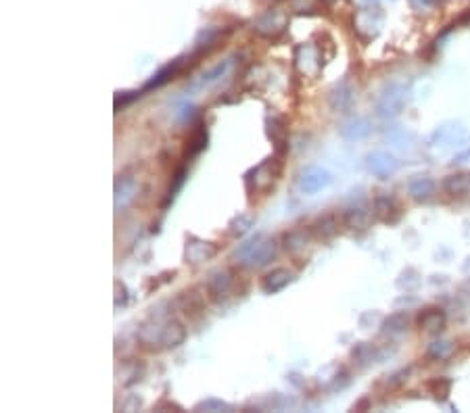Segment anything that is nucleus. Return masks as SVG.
<instances>
[{"mask_svg":"<svg viewBox=\"0 0 470 413\" xmlns=\"http://www.w3.org/2000/svg\"><path fill=\"white\" fill-rule=\"evenodd\" d=\"M215 255H218V247H215V245L205 242V240L191 238V242L186 245L184 259H186V263L199 265V263H203V261H209V259L215 257Z\"/></svg>","mask_w":470,"mask_h":413,"instance_id":"1","label":"nucleus"},{"mask_svg":"<svg viewBox=\"0 0 470 413\" xmlns=\"http://www.w3.org/2000/svg\"><path fill=\"white\" fill-rule=\"evenodd\" d=\"M291 282H293V273L289 269H285V267H278V269H274V271H270L266 275L261 288H263V292L274 295V292H280L282 288H287Z\"/></svg>","mask_w":470,"mask_h":413,"instance_id":"2","label":"nucleus"},{"mask_svg":"<svg viewBox=\"0 0 470 413\" xmlns=\"http://www.w3.org/2000/svg\"><path fill=\"white\" fill-rule=\"evenodd\" d=\"M368 169L374 175L387 177L397 171V161L387 153H372V155H368Z\"/></svg>","mask_w":470,"mask_h":413,"instance_id":"3","label":"nucleus"},{"mask_svg":"<svg viewBox=\"0 0 470 413\" xmlns=\"http://www.w3.org/2000/svg\"><path fill=\"white\" fill-rule=\"evenodd\" d=\"M230 290H232V278H230L228 271L213 273L211 278H209V282H207V292H209L211 301H215V303H220L222 299H226Z\"/></svg>","mask_w":470,"mask_h":413,"instance_id":"4","label":"nucleus"},{"mask_svg":"<svg viewBox=\"0 0 470 413\" xmlns=\"http://www.w3.org/2000/svg\"><path fill=\"white\" fill-rule=\"evenodd\" d=\"M253 251L251 255H247V259L251 261L249 265H255V267H259V265H266V263H270L274 257H276V245L272 242V240H266V242H261V245H257V242H251V247H245L241 253H245V251ZM239 253V255H241Z\"/></svg>","mask_w":470,"mask_h":413,"instance_id":"5","label":"nucleus"},{"mask_svg":"<svg viewBox=\"0 0 470 413\" xmlns=\"http://www.w3.org/2000/svg\"><path fill=\"white\" fill-rule=\"evenodd\" d=\"M374 215L379 217L381 221H387V223H393L399 219L401 211H399V205L395 203V199L391 197H379L374 203Z\"/></svg>","mask_w":470,"mask_h":413,"instance_id":"6","label":"nucleus"},{"mask_svg":"<svg viewBox=\"0 0 470 413\" xmlns=\"http://www.w3.org/2000/svg\"><path fill=\"white\" fill-rule=\"evenodd\" d=\"M418 326L427 332H439L445 326V313L437 307L425 309L418 315Z\"/></svg>","mask_w":470,"mask_h":413,"instance_id":"7","label":"nucleus"},{"mask_svg":"<svg viewBox=\"0 0 470 413\" xmlns=\"http://www.w3.org/2000/svg\"><path fill=\"white\" fill-rule=\"evenodd\" d=\"M408 192L414 201H429L435 195V182L431 177H414L408 184Z\"/></svg>","mask_w":470,"mask_h":413,"instance_id":"8","label":"nucleus"},{"mask_svg":"<svg viewBox=\"0 0 470 413\" xmlns=\"http://www.w3.org/2000/svg\"><path fill=\"white\" fill-rule=\"evenodd\" d=\"M328 184V173L326 171H322V169H318V167H309L305 173H303V177H301V188L305 190V192H318L322 186H326Z\"/></svg>","mask_w":470,"mask_h":413,"instance_id":"9","label":"nucleus"},{"mask_svg":"<svg viewBox=\"0 0 470 413\" xmlns=\"http://www.w3.org/2000/svg\"><path fill=\"white\" fill-rule=\"evenodd\" d=\"M337 227H339L337 217H335L333 213H328V215H322V217L316 219V223L312 225V232H314L318 238L326 240V238H333V236L337 234Z\"/></svg>","mask_w":470,"mask_h":413,"instance_id":"10","label":"nucleus"},{"mask_svg":"<svg viewBox=\"0 0 470 413\" xmlns=\"http://www.w3.org/2000/svg\"><path fill=\"white\" fill-rule=\"evenodd\" d=\"M178 303H182V313H184V315H188V317H197L199 313H203V311H205L203 301H201V297L197 295V290H191V292H180Z\"/></svg>","mask_w":470,"mask_h":413,"instance_id":"11","label":"nucleus"},{"mask_svg":"<svg viewBox=\"0 0 470 413\" xmlns=\"http://www.w3.org/2000/svg\"><path fill=\"white\" fill-rule=\"evenodd\" d=\"M184 338H186V330H184V326L180 324V321H167V326L161 332L163 345L169 347V349H176V347H180L184 342Z\"/></svg>","mask_w":470,"mask_h":413,"instance_id":"12","label":"nucleus"},{"mask_svg":"<svg viewBox=\"0 0 470 413\" xmlns=\"http://www.w3.org/2000/svg\"><path fill=\"white\" fill-rule=\"evenodd\" d=\"M445 190L454 197H460V195H466L470 192V173H456V175H449L445 179Z\"/></svg>","mask_w":470,"mask_h":413,"instance_id":"13","label":"nucleus"},{"mask_svg":"<svg viewBox=\"0 0 470 413\" xmlns=\"http://www.w3.org/2000/svg\"><path fill=\"white\" fill-rule=\"evenodd\" d=\"M368 211L366 209H349L347 213H345V223L349 225V227H366V223H368Z\"/></svg>","mask_w":470,"mask_h":413,"instance_id":"14","label":"nucleus"},{"mask_svg":"<svg viewBox=\"0 0 470 413\" xmlns=\"http://www.w3.org/2000/svg\"><path fill=\"white\" fill-rule=\"evenodd\" d=\"M429 390H431V395H435V399L445 401L451 390V382L447 378H435L429 382Z\"/></svg>","mask_w":470,"mask_h":413,"instance_id":"15","label":"nucleus"},{"mask_svg":"<svg viewBox=\"0 0 470 413\" xmlns=\"http://www.w3.org/2000/svg\"><path fill=\"white\" fill-rule=\"evenodd\" d=\"M454 353V342L449 340H437L429 347V357L433 359H447Z\"/></svg>","mask_w":470,"mask_h":413,"instance_id":"16","label":"nucleus"},{"mask_svg":"<svg viewBox=\"0 0 470 413\" xmlns=\"http://www.w3.org/2000/svg\"><path fill=\"white\" fill-rule=\"evenodd\" d=\"M205 147H207V129L201 125V127L193 134L191 145H188V151H191V155H197V153H201Z\"/></svg>","mask_w":470,"mask_h":413,"instance_id":"17","label":"nucleus"},{"mask_svg":"<svg viewBox=\"0 0 470 413\" xmlns=\"http://www.w3.org/2000/svg\"><path fill=\"white\" fill-rule=\"evenodd\" d=\"M385 328L391 330V332H401L408 328V315L406 313H395L391 315L387 321H385Z\"/></svg>","mask_w":470,"mask_h":413,"instance_id":"18","label":"nucleus"}]
</instances>
